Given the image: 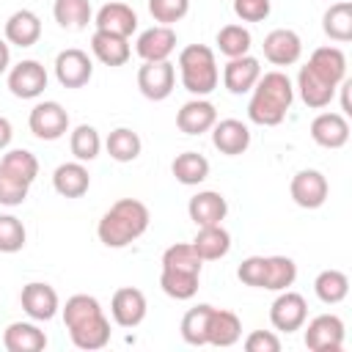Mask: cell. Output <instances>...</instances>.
<instances>
[{
	"instance_id": "6da1fadb",
	"label": "cell",
	"mask_w": 352,
	"mask_h": 352,
	"mask_svg": "<svg viewBox=\"0 0 352 352\" xmlns=\"http://www.w3.org/2000/svg\"><path fill=\"white\" fill-rule=\"evenodd\" d=\"M69 338L77 349L94 352L110 344V319L94 294H72L60 308Z\"/></svg>"
},
{
	"instance_id": "7a4b0ae2",
	"label": "cell",
	"mask_w": 352,
	"mask_h": 352,
	"mask_svg": "<svg viewBox=\"0 0 352 352\" xmlns=\"http://www.w3.org/2000/svg\"><path fill=\"white\" fill-rule=\"evenodd\" d=\"M292 102H294V85L289 74H283L280 69L261 72L258 82L250 91L248 118L256 126H278L292 110Z\"/></svg>"
},
{
	"instance_id": "3957f363",
	"label": "cell",
	"mask_w": 352,
	"mask_h": 352,
	"mask_svg": "<svg viewBox=\"0 0 352 352\" xmlns=\"http://www.w3.org/2000/svg\"><path fill=\"white\" fill-rule=\"evenodd\" d=\"M151 223V212L143 201L138 198H118L102 217L96 226V236L104 248H126L135 239H140L146 234Z\"/></svg>"
},
{
	"instance_id": "277c9868",
	"label": "cell",
	"mask_w": 352,
	"mask_h": 352,
	"mask_svg": "<svg viewBox=\"0 0 352 352\" xmlns=\"http://www.w3.org/2000/svg\"><path fill=\"white\" fill-rule=\"evenodd\" d=\"M179 80L187 94L192 96H209L220 82V69L214 50L206 44H187L179 52Z\"/></svg>"
},
{
	"instance_id": "5b68a950",
	"label": "cell",
	"mask_w": 352,
	"mask_h": 352,
	"mask_svg": "<svg viewBox=\"0 0 352 352\" xmlns=\"http://www.w3.org/2000/svg\"><path fill=\"white\" fill-rule=\"evenodd\" d=\"M28 126L38 140L52 143V140H60L69 132V113L60 102L47 99V102L33 104V110L28 116Z\"/></svg>"
},
{
	"instance_id": "8992f818",
	"label": "cell",
	"mask_w": 352,
	"mask_h": 352,
	"mask_svg": "<svg viewBox=\"0 0 352 352\" xmlns=\"http://www.w3.org/2000/svg\"><path fill=\"white\" fill-rule=\"evenodd\" d=\"M305 327V346L311 352H341L344 349V319L336 314H319Z\"/></svg>"
},
{
	"instance_id": "52a82bcc",
	"label": "cell",
	"mask_w": 352,
	"mask_h": 352,
	"mask_svg": "<svg viewBox=\"0 0 352 352\" xmlns=\"http://www.w3.org/2000/svg\"><path fill=\"white\" fill-rule=\"evenodd\" d=\"M176 85V66L170 60H143L138 69V88L146 99L162 102L173 94Z\"/></svg>"
},
{
	"instance_id": "ba28073f",
	"label": "cell",
	"mask_w": 352,
	"mask_h": 352,
	"mask_svg": "<svg viewBox=\"0 0 352 352\" xmlns=\"http://www.w3.org/2000/svg\"><path fill=\"white\" fill-rule=\"evenodd\" d=\"M308 319V302L300 292H292V289H283L278 292V297L272 300L270 305V322L278 333H294V330H302Z\"/></svg>"
},
{
	"instance_id": "9c48e42d",
	"label": "cell",
	"mask_w": 352,
	"mask_h": 352,
	"mask_svg": "<svg viewBox=\"0 0 352 352\" xmlns=\"http://www.w3.org/2000/svg\"><path fill=\"white\" fill-rule=\"evenodd\" d=\"M289 195L292 201L300 206V209H319L327 195H330V184H327V176L322 170H314V168H302L292 176L289 182Z\"/></svg>"
},
{
	"instance_id": "30bf717a",
	"label": "cell",
	"mask_w": 352,
	"mask_h": 352,
	"mask_svg": "<svg viewBox=\"0 0 352 352\" xmlns=\"http://www.w3.org/2000/svg\"><path fill=\"white\" fill-rule=\"evenodd\" d=\"M52 69H55V80L63 88H85L94 77V60L88 58V52H82L77 47L60 50L55 55Z\"/></svg>"
},
{
	"instance_id": "8fae6325",
	"label": "cell",
	"mask_w": 352,
	"mask_h": 352,
	"mask_svg": "<svg viewBox=\"0 0 352 352\" xmlns=\"http://www.w3.org/2000/svg\"><path fill=\"white\" fill-rule=\"evenodd\" d=\"M47 69L38 63V60H33V58H28V60H19V63H14L11 69H8V91L16 96V99H38L41 94H44V88H47Z\"/></svg>"
},
{
	"instance_id": "7c38bea8",
	"label": "cell",
	"mask_w": 352,
	"mask_h": 352,
	"mask_svg": "<svg viewBox=\"0 0 352 352\" xmlns=\"http://www.w3.org/2000/svg\"><path fill=\"white\" fill-rule=\"evenodd\" d=\"M19 302H22V311L33 319V322H50L55 319V314L60 311V300H58V292L44 283V280H30L22 286L19 292Z\"/></svg>"
},
{
	"instance_id": "4fadbf2b",
	"label": "cell",
	"mask_w": 352,
	"mask_h": 352,
	"mask_svg": "<svg viewBox=\"0 0 352 352\" xmlns=\"http://www.w3.org/2000/svg\"><path fill=\"white\" fill-rule=\"evenodd\" d=\"M146 311H148V302H146V294L135 286H121L113 292V300H110V316L118 327L124 330H132L138 327L143 319H146Z\"/></svg>"
},
{
	"instance_id": "5bb4252c",
	"label": "cell",
	"mask_w": 352,
	"mask_h": 352,
	"mask_svg": "<svg viewBox=\"0 0 352 352\" xmlns=\"http://www.w3.org/2000/svg\"><path fill=\"white\" fill-rule=\"evenodd\" d=\"M261 50L272 66H294L302 55V38L292 28H275L264 36Z\"/></svg>"
},
{
	"instance_id": "9a60e30c",
	"label": "cell",
	"mask_w": 352,
	"mask_h": 352,
	"mask_svg": "<svg viewBox=\"0 0 352 352\" xmlns=\"http://www.w3.org/2000/svg\"><path fill=\"white\" fill-rule=\"evenodd\" d=\"M135 52L140 60H170L176 52V30L170 25L146 28L135 41Z\"/></svg>"
},
{
	"instance_id": "2e32d148",
	"label": "cell",
	"mask_w": 352,
	"mask_h": 352,
	"mask_svg": "<svg viewBox=\"0 0 352 352\" xmlns=\"http://www.w3.org/2000/svg\"><path fill=\"white\" fill-rule=\"evenodd\" d=\"M258 77H261V63L250 52L239 55V58H228V63L223 66V85L234 96L250 94L253 85L258 82Z\"/></svg>"
},
{
	"instance_id": "e0dca14e",
	"label": "cell",
	"mask_w": 352,
	"mask_h": 352,
	"mask_svg": "<svg viewBox=\"0 0 352 352\" xmlns=\"http://www.w3.org/2000/svg\"><path fill=\"white\" fill-rule=\"evenodd\" d=\"M214 121H217V107L206 96H192L176 113V126L184 135H204L214 126Z\"/></svg>"
},
{
	"instance_id": "ac0fdd59",
	"label": "cell",
	"mask_w": 352,
	"mask_h": 352,
	"mask_svg": "<svg viewBox=\"0 0 352 352\" xmlns=\"http://www.w3.org/2000/svg\"><path fill=\"white\" fill-rule=\"evenodd\" d=\"M209 132H212V146L226 157H239L250 146V126L239 118L214 121V126Z\"/></svg>"
},
{
	"instance_id": "d6986e66",
	"label": "cell",
	"mask_w": 352,
	"mask_h": 352,
	"mask_svg": "<svg viewBox=\"0 0 352 352\" xmlns=\"http://www.w3.org/2000/svg\"><path fill=\"white\" fill-rule=\"evenodd\" d=\"M294 91L300 94V99H302V104H305V107H311V110H324V107L336 99L338 85L327 82L324 77H319V74L305 63V66H300L297 88H294Z\"/></svg>"
},
{
	"instance_id": "ffe728a7",
	"label": "cell",
	"mask_w": 352,
	"mask_h": 352,
	"mask_svg": "<svg viewBox=\"0 0 352 352\" xmlns=\"http://www.w3.org/2000/svg\"><path fill=\"white\" fill-rule=\"evenodd\" d=\"M311 138L322 148H341L349 140V121L344 113L324 110L311 121Z\"/></svg>"
},
{
	"instance_id": "44dd1931",
	"label": "cell",
	"mask_w": 352,
	"mask_h": 352,
	"mask_svg": "<svg viewBox=\"0 0 352 352\" xmlns=\"http://www.w3.org/2000/svg\"><path fill=\"white\" fill-rule=\"evenodd\" d=\"M94 25L96 30H107V33H116V36H132L138 30V14L132 6L126 3H104L96 14H94Z\"/></svg>"
},
{
	"instance_id": "7402d4cb",
	"label": "cell",
	"mask_w": 352,
	"mask_h": 352,
	"mask_svg": "<svg viewBox=\"0 0 352 352\" xmlns=\"http://www.w3.org/2000/svg\"><path fill=\"white\" fill-rule=\"evenodd\" d=\"M3 38L14 47H33L38 38H41V19L36 11L30 8H19L14 11L8 19H6V28H3Z\"/></svg>"
},
{
	"instance_id": "603a6c76",
	"label": "cell",
	"mask_w": 352,
	"mask_h": 352,
	"mask_svg": "<svg viewBox=\"0 0 352 352\" xmlns=\"http://www.w3.org/2000/svg\"><path fill=\"white\" fill-rule=\"evenodd\" d=\"M52 187L63 198H82L91 187V173L85 168V162H80V160L60 162L52 170Z\"/></svg>"
},
{
	"instance_id": "cb8c5ba5",
	"label": "cell",
	"mask_w": 352,
	"mask_h": 352,
	"mask_svg": "<svg viewBox=\"0 0 352 352\" xmlns=\"http://www.w3.org/2000/svg\"><path fill=\"white\" fill-rule=\"evenodd\" d=\"M187 214H190V220H192L198 228H201V226H217V223H223L226 214H228V201H226L220 192H214V190H201V192H195V195L190 198Z\"/></svg>"
},
{
	"instance_id": "d4e9b609",
	"label": "cell",
	"mask_w": 352,
	"mask_h": 352,
	"mask_svg": "<svg viewBox=\"0 0 352 352\" xmlns=\"http://www.w3.org/2000/svg\"><path fill=\"white\" fill-rule=\"evenodd\" d=\"M91 52L104 66H124L132 58V47L126 36H116L107 30H94L91 36Z\"/></svg>"
},
{
	"instance_id": "484cf974",
	"label": "cell",
	"mask_w": 352,
	"mask_h": 352,
	"mask_svg": "<svg viewBox=\"0 0 352 352\" xmlns=\"http://www.w3.org/2000/svg\"><path fill=\"white\" fill-rule=\"evenodd\" d=\"M3 346L8 352H41L47 346V333L30 322H11L3 330Z\"/></svg>"
},
{
	"instance_id": "4316f807",
	"label": "cell",
	"mask_w": 352,
	"mask_h": 352,
	"mask_svg": "<svg viewBox=\"0 0 352 352\" xmlns=\"http://www.w3.org/2000/svg\"><path fill=\"white\" fill-rule=\"evenodd\" d=\"M242 338V322L234 311L214 308L209 314V327H206V344L212 346H234Z\"/></svg>"
},
{
	"instance_id": "83f0119b",
	"label": "cell",
	"mask_w": 352,
	"mask_h": 352,
	"mask_svg": "<svg viewBox=\"0 0 352 352\" xmlns=\"http://www.w3.org/2000/svg\"><path fill=\"white\" fill-rule=\"evenodd\" d=\"M308 66L333 85H341L346 80V55L341 47H316L308 58Z\"/></svg>"
},
{
	"instance_id": "f1b7e54d",
	"label": "cell",
	"mask_w": 352,
	"mask_h": 352,
	"mask_svg": "<svg viewBox=\"0 0 352 352\" xmlns=\"http://www.w3.org/2000/svg\"><path fill=\"white\" fill-rule=\"evenodd\" d=\"M195 248V253L204 258V261H217L223 256H228L231 250V234L223 228V223L217 226H201L190 242Z\"/></svg>"
},
{
	"instance_id": "f546056e",
	"label": "cell",
	"mask_w": 352,
	"mask_h": 352,
	"mask_svg": "<svg viewBox=\"0 0 352 352\" xmlns=\"http://www.w3.org/2000/svg\"><path fill=\"white\" fill-rule=\"evenodd\" d=\"M170 173L179 184L184 187H198L201 182L209 179V160L198 151H182L170 162Z\"/></svg>"
},
{
	"instance_id": "4dcf8cb0",
	"label": "cell",
	"mask_w": 352,
	"mask_h": 352,
	"mask_svg": "<svg viewBox=\"0 0 352 352\" xmlns=\"http://www.w3.org/2000/svg\"><path fill=\"white\" fill-rule=\"evenodd\" d=\"M52 16L58 28L80 33L88 28V22H94V8H91V0H55Z\"/></svg>"
},
{
	"instance_id": "1f68e13d",
	"label": "cell",
	"mask_w": 352,
	"mask_h": 352,
	"mask_svg": "<svg viewBox=\"0 0 352 352\" xmlns=\"http://www.w3.org/2000/svg\"><path fill=\"white\" fill-rule=\"evenodd\" d=\"M104 148L110 154V160L116 162H135L143 151V140L135 129L129 126H116L107 138H104Z\"/></svg>"
},
{
	"instance_id": "d6a6232c",
	"label": "cell",
	"mask_w": 352,
	"mask_h": 352,
	"mask_svg": "<svg viewBox=\"0 0 352 352\" xmlns=\"http://www.w3.org/2000/svg\"><path fill=\"white\" fill-rule=\"evenodd\" d=\"M322 30L330 41H338V44L352 41V3L346 0L333 3L322 16Z\"/></svg>"
},
{
	"instance_id": "836d02e7",
	"label": "cell",
	"mask_w": 352,
	"mask_h": 352,
	"mask_svg": "<svg viewBox=\"0 0 352 352\" xmlns=\"http://www.w3.org/2000/svg\"><path fill=\"white\" fill-rule=\"evenodd\" d=\"M297 280V264L289 256H264V280L261 289L283 292Z\"/></svg>"
},
{
	"instance_id": "e575fe53",
	"label": "cell",
	"mask_w": 352,
	"mask_h": 352,
	"mask_svg": "<svg viewBox=\"0 0 352 352\" xmlns=\"http://www.w3.org/2000/svg\"><path fill=\"white\" fill-rule=\"evenodd\" d=\"M314 294L324 302V305H338L346 300L349 294V278L341 270H322L314 278Z\"/></svg>"
},
{
	"instance_id": "d590c367",
	"label": "cell",
	"mask_w": 352,
	"mask_h": 352,
	"mask_svg": "<svg viewBox=\"0 0 352 352\" xmlns=\"http://www.w3.org/2000/svg\"><path fill=\"white\" fill-rule=\"evenodd\" d=\"M214 44L220 50V55L226 58H239V55H248L250 47H253V36L245 25L239 22H231V25H223L214 36Z\"/></svg>"
},
{
	"instance_id": "8d00e7d4",
	"label": "cell",
	"mask_w": 352,
	"mask_h": 352,
	"mask_svg": "<svg viewBox=\"0 0 352 352\" xmlns=\"http://www.w3.org/2000/svg\"><path fill=\"white\" fill-rule=\"evenodd\" d=\"M102 146L104 143H102L96 126H91V124H77L69 132V148H72L74 160H80V162H94L99 157Z\"/></svg>"
},
{
	"instance_id": "74e56055",
	"label": "cell",
	"mask_w": 352,
	"mask_h": 352,
	"mask_svg": "<svg viewBox=\"0 0 352 352\" xmlns=\"http://www.w3.org/2000/svg\"><path fill=\"white\" fill-rule=\"evenodd\" d=\"M209 314H212V305L209 302H198L195 308H190L184 316H182V338L190 344V346H206V327H209Z\"/></svg>"
},
{
	"instance_id": "f35d334b",
	"label": "cell",
	"mask_w": 352,
	"mask_h": 352,
	"mask_svg": "<svg viewBox=\"0 0 352 352\" xmlns=\"http://www.w3.org/2000/svg\"><path fill=\"white\" fill-rule=\"evenodd\" d=\"M30 192V182L25 176H19L14 168H8L6 162H0V206H22L25 198Z\"/></svg>"
},
{
	"instance_id": "ab89813d",
	"label": "cell",
	"mask_w": 352,
	"mask_h": 352,
	"mask_svg": "<svg viewBox=\"0 0 352 352\" xmlns=\"http://www.w3.org/2000/svg\"><path fill=\"white\" fill-rule=\"evenodd\" d=\"M198 280H201V275H195V272H182V270L160 272V289L173 300H192L198 292Z\"/></svg>"
},
{
	"instance_id": "60d3db41",
	"label": "cell",
	"mask_w": 352,
	"mask_h": 352,
	"mask_svg": "<svg viewBox=\"0 0 352 352\" xmlns=\"http://www.w3.org/2000/svg\"><path fill=\"white\" fill-rule=\"evenodd\" d=\"M162 270H182V272L201 275L204 258L195 253V248L190 242H176V245L165 248V253H162Z\"/></svg>"
},
{
	"instance_id": "b9f144b4",
	"label": "cell",
	"mask_w": 352,
	"mask_h": 352,
	"mask_svg": "<svg viewBox=\"0 0 352 352\" xmlns=\"http://www.w3.org/2000/svg\"><path fill=\"white\" fill-rule=\"evenodd\" d=\"M28 231L16 214H0V253H19L25 248Z\"/></svg>"
},
{
	"instance_id": "7bdbcfd3",
	"label": "cell",
	"mask_w": 352,
	"mask_h": 352,
	"mask_svg": "<svg viewBox=\"0 0 352 352\" xmlns=\"http://www.w3.org/2000/svg\"><path fill=\"white\" fill-rule=\"evenodd\" d=\"M190 0H148V14L157 25H176L187 16Z\"/></svg>"
},
{
	"instance_id": "ee69618b",
	"label": "cell",
	"mask_w": 352,
	"mask_h": 352,
	"mask_svg": "<svg viewBox=\"0 0 352 352\" xmlns=\"http://www.w3.org/2000/svg\"><path fill=\"white\" fill-rule=\"evenodd\" d=\"M272 11L270 0H234V14L242 22H264Z\"/></svg>"
},
{
	"instance_id": "f6af8a7d",
	"label": "cell",
	"mask_w": 352,
	"mask_h": 352,
	"mask_svg": "<svg viewBox=\"0 0 352 352\" xmlns=\"http://www.w3.org/2000/svg\"><path fill=\"white\" fill-rule=\"evenodd\" d=\"M245 349L248 352H278L280 349V338L272 330H253L245 338Z\"/></svg>"
},
{
	"instance_id": "bcb514c9",
	"label": "cell",
	"mask_w": 352,
	"mask_h": 352,
	"mask_svg": "<svg viewBox=\"0 0 352 352\" xmlns=\"http://www.w3.org/2000/svg\"><path fill=\"white\" fill-rule=\"evenodd\" d=\"M11 138H14V126L6 116H0V151H6L11 146Z\"/></svg>"
},
{
	"instance_id": "7dc6e473",
	"label": "cell",
	"mask_w": 352,
	"mask_h": 352,
	"mask_svg": "<svg viewBox=\"0 0 352 352\" xmlns=\"http://www.w3.org/2000/svg\"><path fill=\"white\" fill-rule=\"evenodd\" d=\"M11 69V44L0 36V74H6Z\"/></svg>"
}]
</instances>
